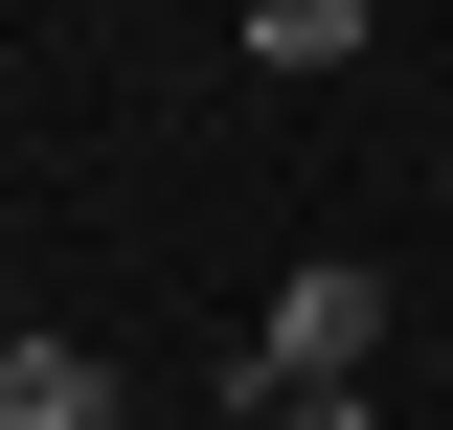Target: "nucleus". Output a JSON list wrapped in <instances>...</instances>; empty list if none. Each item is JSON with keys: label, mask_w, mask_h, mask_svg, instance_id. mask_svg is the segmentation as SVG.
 I'll list each match as a JSON object with an SVG mask.
<instances>
[{"label": "nucleus", "mask_w": 453, "mask_h": 430, "mask_svg": "<svg viewBox=\"0 0 453 430\" xmlns=\"http://www.w3.org/2000/svg\"><path fill=\"white\" fill-rule=\"evenodd\" d=\"M386 46V0H250V68H363Z\"/></svg>", "instance_id": "7ed1b4c3"}, {"label": "nucleus", "mask_w": 453, "mask_h": 430, "mask_svg": "<svg viewBox=\"0 0 453 430\" xmlns=\"http://www.w3.org/2000/svg\"><path fill=\"white\" fill-rule=\"evenodd\" d=\"M363 363H386V272H273V318H250V340H226V408H250V430H273L295 408V385H363Z\"/></svg>", "instance_id": "f257e3e1"}, {"label": "nucleus", "mask_w": 453, "mask_h": 430, "mask_svg": "<svg viewBox=\"0 0 453 430\" xmlns=\"http://www.w3.org/2000/svg\"><path fill=\"white\" fill-rule=\"evenodd\" d=\"M226 23H250V0H226Z\"/></svg>", "instance_id": "39448f33"}, {"label": "nucleus", "mask_w": 453, "mask_h": 430, "mask_svg": "<svg viewBox=\"0 0 453 430\" xmlns=\"http://www.w3.org/2000/svg\"><path fill=\"white\" fill-rule=\"evenodd\" d=\"M0 430H113V363L23 318V340H0Z\"/></svg>", "instance_id": "f03ea898"}, {"label": "nucleus", "mask_w": 453, "mask_h": 430, "mask_svg": "<svg viewBox=\"0 0 453 430\" xmlns=\"http://www.w3.org/2000/svg\"><path fill=\"white\" fill-rule=\"evenodd\" d=\"M273 430H386V408H363V385H295V408H273Z\"/></svg>", "instance_id": "20e7f679"}]
</instances>
